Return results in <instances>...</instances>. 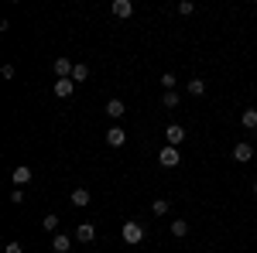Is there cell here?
Returning a JSON list of instances; mask_svg holds the SVG:
<instances>
[{
    "mask_svg": "<svg viewBox=\"0 0 257 253\" xmlns=\"http://www.w3.org/2000/svg\"><path fill=\"white\" fill-rule=\"evenodd\" d=\"M120 236H123V243L138 246V243H144V226H141L138 219H127V222H123V229H120Z\"/></svg>",
    "mask_w": 257,
    "mask_h": 253,
    "instance_id": "1",
    "label": "cell"
},
{
    "mask_svg": "<svg viewBox=\"0 0 257 253\" xmlns=\"http://www.w3.org/2000/svg\"><path fill=\"white\" fill-rule=\"evenodd\" d=\"M158 164H161V168H178V164H182L178 147H168V144H165V147L158 151Z\"/></svg>",
    "mask_w": 257,
    "mask_h": 253,
    "instance_id": "2",
    "label": "cell"
},
{
    "mask_svg": "<svg viewBox=\"0 0 257 253\" xmlns=\"http://www.w3.org/2000/svg\"><path fill=\"white\" fill-rule=\"evenodd\" d=\"M165 140H168V147H182V144H185V127L168 123V127H165Z\"/></svg>",
    "mask_w": 257,
    "mask_h": 253,
    "instance_id": "3",
    "label": "cell"
},
{
    "mask_svg": "<svg viewBox=\"0 0 257 253\" xmlns=\"http://www.w3.org/2000/svg\"><path fill=\"white\" fill-rule=\"evenodd\" d=\"M52 69H55V76H59V79H72V69H76V62L65 59V55H59V59L52 62Z\"/></svg>",
    "mask_w": 257,
    "mask_h": 253,
    "instance_id": "4",
    "label": "cell"
},
{
    "mask_svg": "<svg viewBox=\"0 0 257 253\" xmlns=\"http://www.w3.org/2000/svg\"><path fill=\"white\" fill-rule=\"evenodd\" d=\"M31 178H35V171H31V168H28V164H18V168H14V171H11V181H14V185H18V188H24V185H28V181H31Z\"/></svg>",
    "mask_w": 257,
    "mask_h": 253,
    "instance_id": "5",
    "label": "cell"
},
{
    "mask_svg": "<svg viewBox=\"0 0 257 253\" xmlns=\"http://www.w3.org/2000/svg\"><path fill=\"white\" fill-rule=\"evenodd\" d=\"M103 137H106L110 147H123V144H127V130H123V127H110Z\"/></svg>",
    "mask_w": 257,
    "mask_h": 253,
    "instance_id": "6",
    "label": "cell"
},
{
    "mask_svg": "<svg viewBox=\"0 0 257 253\" xmlns=\"http://www.w3.org/2000/svg\"><path fill=\"white\" fill-rule=\"evenodd\" d=\"M250 157H254V147H250L247 140H240L237 147H233V161H237V164H247Z\"/></svg>",
    "mask_w": 257,
    "mask_h": 253,
    "instance_id": "7",
    "label": "cell"
},
{
    "mask_svg": "<svg viewBox=\"0 0 257 253\" xmlns=\"http://www.w3.org/2000/svg\"><path fill=\"white\" fill-rule=\"evenodd\" d=\"M76 239H79V243H93V239H96V226H93V222H79V226H76Z\"/></svg>",
    "mask_w": 257,
    "mask_h": 253,
    "instance_id": "8",
    "label": "cell"
},
{
    "mask_svg": "<svg viewBox=\"0 0 257 253\" xmlns=\"http://www.w3.org/2000/svg\"><path fill=\"white\" fill-rule=\"evenodd\" d=\"M72 93H76V82L72 79H55V96L59 99H69Z\"/></svg>",
    "mask_w": 257,
    "mask_h": 253,
    "instance_id": "9",
    "label": "cell"
},
{
    "mask_svg": "<svg viewBox=\"0 0 257 253\" xmlns=\"http://www.w3.org/2000/svg\"><path fill=\"white\" fill-rule=\"evenodd\" d=\"M52 250H55V253H69V250H72V236L55 233V236H52Z\"/></svg>",
    "mask_w": 257,
    "mask_h": 253,
    "instance_id": "10",
    "label": "cell"
},
{
    "mask_svg": "<svg viewBox=\"0 0 257 253\" xmlns=\"http://www.w3.org/2000/svg\"><path fill=\"white\" fill-rule=\"evenodd\" d=\"M123 113H127V106H123V99H117V96H113L110 103H106V117H110V120H120Z\"/></svg>",
    "mask_w": 257,
    "mask_h": 253,
    "instance_id": "11",
    "label": "cell"
},
{
    "mask_svg": "<svg viewBox=\"0 0 257 253\" xmlns=\"http://www.w3.org/2000/svg\"><path fill=\"white\" fill-rule=\"evenodd\" d=\"M89 198H93V195L86 192V188H76V192L69 195V202H72V209H86V205H89Z\"/></svg>",
    "mask_w": 257,
    "mask_h": 253,
    "instance_id": "12",
    "label": "cell"
},
{
    "mask_svg": "<svg viewBox=\"0 0 257 253\" xmlns=\"http://www.w3.org/2000/svg\"><path fill=\"white\" fill-rule=\"evenodd\" d=\"M110 11H113V18H131V14H134V4H131V0H113Z\"/></svg>",
    "mask_w": 257,
    "mask_h": 253,
    "instance_id": "13",
    "label": "cell"
},
{
    "mask_svg": "<svg viewBox=\"0 0 257 253\" xmlns=\"http://www.w3.org/2000/svg\"><path fill=\"white\" fill-rule=\"evenodd\" d=\"M86 79H89V65H86V62H76V69H72V82L79 86V82H86Z\"/></svg>",
    "mask_w": 257,
    "mask_h": 253,
    "instance_id": "14",
    "label": "cell"
},
{
    "mask_svg": "<svg viewBox=\"0 0 257 253\" xmlns=\"http://www.w3.org/2000/svg\"><path fill=\"white\" fill-rule=\"evenodd\" d=\"M240 123H243V130H257V110H243Z\"/></svg>",
    "mask_w": 257,
    "mask_h": 253,
    "instance_id": "15",
    "label": "cell"
},
{
    "mask_svg": "<svg viewBox=\"0 0 257 253\" xmlns=\"http://www.w3.org/2000/svg\"><path fill=\"white\" fill-rule=\"evenodd\" d=\"M185 93H189V96H202V93H206V82H202V79H189V82H185Z\"/></svg>",
    "mask_w": 257,
    "mask_h": 253,
    "instance_id": "16",
    "label": "cell"
},
{
    "mask_svg": "<svg viewBox=\"0 0 257 253\" xmlns=\"http://www.w3.org/2000/svg\"><path fill=\"white\" fill-rule=\"evenodd\" d=\"M41 229H45V233H59V215L48 212L45 219H41Z\"/></svg>",
    "mask_w": 257,
    "mask_h": 253,
    "instance_id": "17",
    "label": "cell"
},
{
    "mask_svg": "<svg viewBox=\"0 0 257 253\" xmlns=\"http://www.w3.org/2000/svg\"><path fill=\"white\" fill-rule=\"evenodd\" d=\"M161 86H165V93H175V86H178V79H175V72H161V79H158Z\"/></svg>",
    "mask_w": 257,
    "mask_h": 253,
    "instance_id": "18",
    "label": "cell"
},
{
    "mask_svg": "<svg viewBox=\"0 0 257 253\" xmlns=\"http://www.w3.org/2000/svg\"><path fill=\"white\" fill-rule=\"evenodd\" d=\"M168 209H172L168 198H155V202H151V212H155V215H168Z\"/></svg>",
    "mask_w": 257,
    "mask_h": 253,
    "instance_id": "19",
    "label": "cell"
},
{
    "mask_svg": "<svg viewBox=\"0 0 257 253\" xmlns=\"http://www.w3.org/2000/svg\"><path fill=\"white\" fill-rule=\"evenodd\" d=\"M172 236H178V239L189 236V222H185V219H175V222H172Z\"/></svg>",
    "mask_w": 257,
    "mask_h": 253,
    "instance_id": "20",
    "label": "cell"
},
{
    "mask_svg": "<svg viewBox=\"0 0 257 253\" xmlns=\"http://www.w3.org/2000/svg\"><path fill=\"white\" fill-rule=\"evenodd\" d=\"M178 103H182V96H178V93H165V99H161V106H165V110H175Z\"/></svg>",
    "mask_w": 257,
    "mask_h": 253,
    "instance_id": "21",
    "label": "cell"
},
{
    "mask_svg": "<svg viewBox=\"0 0 257 253\" xmlns=\"http://www.w3.org/2000/svg\"><path fill=\"white\" fill-rule=\"evenodd\" d=\"M175 11H178V14H182V18H189V14L196 11V4H189V0H182V4H178Z\"/></svg>",
    "mask_w": 257,
    "mask_h": 253,
    "instance_id": "22",
    "label": "cell"
},
{
    "mask_svg": "<svg viewBox=\"0 0 257 253\" xmlns=\"http://www.w3.org/2000/svg\"><path fill=\"white\" fill-rule=\"evenodd\" d=\"M11 202H14V205H21V202H24V192H21V188H14V192H11Z\"/></svg>",
    "mask_w": 257,
    "mask_h": 253,
    "instance_id": "23",
    "label": "cell"
},
{
    "mask_svg": "<svg viewBox=\"0 0 257 253\" xmlns=\"http://www.w3.org/2000/svg\"><path fill=\"white\" fill-rule=\"evenodd\" d=\"M4 253H24V246H21V243H7V246H4Z\"/></svg>",
    "mask_w": 257,
    "mask_h": 253,
    "instance_id": "24",
    "label": "cell"
},
{
    "mask_svg": "<svg viewBox=\"0 0 257 253\" xmlns=\"http://www.w3.org/2000/svg\"><path fill=\"white\" fill-rule=\"evenodd\" d=\"M254 195H257V181H254Z\"/></svg>",
    "mask_w": 257,
    "mask_h": 253,
    "instance_id": "25",
    "label": "cell"
}]
</instances>
